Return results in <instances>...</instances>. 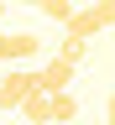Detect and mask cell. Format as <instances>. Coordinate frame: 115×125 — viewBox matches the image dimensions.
<instances>
[{
    "label": "cell",
    "mask_w": 115,
    "mask_h": 125,
    "mask_svg": "<svg viewBox=\"0 0 115 125\" xmlns=\"http://www.w3.org/2000/svg\"><path fill=\"white\" fill-rule=\"evenodd\" d=\"M37 57H42V37H31V31H0V62L26 68Z\"/></svg>",
    "instance_id": "cell-1"
},
{
    "label": "cell",
    "mask_w": 115,
    "mask_h": 125,
    "mask_svg": "<svg viewBox=\"0 0 115 125\" xmlns=\"http://www.w3.org/2000/svg\"><path fill=\"white\" fill-rule=\"evenodd\" d=\"M26 94H37V68H11L0 78V109H21Z\"/></svg>",
    "instance_id": "cell-2"
},
{
    "label": "cell",
    "mask_w": 115,
    "mask_h": 125,
    "mask_svg": "<svg viewBox=\"0 0 115 125\" xmlns=\"http://www.w3.org/2000/svg\"><path fill=\"white\" fill-rule=\"evenodd\" d=\"M100 31H105V21H100V10H73L68 16V21H63V37H78V42H89V37H100Z\"/></svg>",
    "instance_id": "cell-3"
},
{
    "label": "cell",
    "mask_w": 115,
    "mask_h": 125,
    "mask_svg": "<svg viewBox=\"0 0 115 125\" xmlns=\"http://www.w3.org/2000/svg\"><path fill=\"white\" fill-rule=\"evenodd\" d=\"M63 83H73V62L52 57L47 68H37V89H42V94H63Z\"/></svg>",
    "instance_id": "cell-4"
},
{
    "label": "cell",
    "mask_w": 115,
    "mask_h": 125,
    "mask_svg": "<svg viewBox=\"0 0 115 125\" xmlns=\"http://www.w3.org/2000/svg\"><path fill=\"white\" fill-rule=\"evenodd\" d=\"M21 120H31V125H47V120H52V94H26V99H21Z\"/></svg>",
    "instance_id": "cell-5"
},
{
    "label": "cell",
    "mask_w": 115,
    "mask_h": 125,
    "mask_svg": "<svg viewBox=\"0 0 115 125\" xmlns=\"http://www.w3.org/2000/svg\"><path fill=\"white\" fill-rule=\"evenodd\" d=\"M52 120H58V125H63V120H78V99H73L68 89L52 94Z\"/></svg>",
    "instance_id": "cell-6"
},
{
    "label": "cell",
    "mask_w": 115,
    "mask_h": 125,
    "mask_svg": "<svg viewBox=\"0 0 115 125\" xmlns=\"http://www.w3.org/2000/svg\"><path fill=\"white\" fill-rule=\"evenodd\" d=\"M84 52H89V42H78V37H63V47H58V57H63V62H73V68L84 62Z\"/></svg>",
    "instance_id": "cell-7"
},
{
    "label": "cell",
    "mask_w": 115,
    "mask_h": 125,
    "mask_svg": "<svg viewBox=\"0 0 115 125\" xmlns=\"http://www.w3.org/2000/svg\"><path fill=\"white\" fill-rule=\"evenodd\" d=\"M37 5H42L47 16H52V21H68V16L78 10V5H73V0H37Z\"/></svg>",
    "instance_id": "cell-8"
},
{
    "label": "cell",
    "mask_w": 115,
    "mask_h": 125,
    "mask_svg": "<svg viewBox=\"0 0 115 125\" xmlns=\"http://www.w3.org/2000/svg\"><path fill=\"white\" fill-rule=\"evenodd\" d=\"M94 10H100V21H105V26H115V0H100Z\"/></svg>",
    "instance_id": "cell-9"
},
{
    "label": "cell",
    "mask_w": 115,
    "mask_h": 125,
    "mask_svg": "<svg viewBox=\"0 0 115 125\" xmlns=\"http://www.w3.org/2000/svg\"><path fill=\"white\" fill-rule=\"evenodd\" d=\"M105 125H115V94L105 99Z\"/></svg>",
    "instance_id": "cell-10"
},
{
    "label": "cell",
    "mask_w": 115,
    "mask_h": 125,
    "mask_svg": "<svg viewBox=\"0 0 115 125\" xmlns=\"http://www.w3.org/2000/svg\"><path fill=\"white\" fill-rule=\"evenodd\" d=\"M21 5H37V0H21Z\"/></svg>",
    "instance_id": "cell-11"
},
{
    "label": "cell",
    "mask_w": 115,
    "mask_h": 125,
    "mask_svg": "<svg viewBox=\"0 0 115 125\" xmlns=\"http://www.w3.org/2000/svg\"><path fill=\"white\" fill-rule=\"evenodd\" d=\"M5 5H11V0H0V10H5Z\"/></svg>",
    "instance_id": "cell-12"
}]
</instances>
